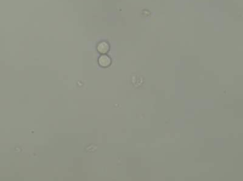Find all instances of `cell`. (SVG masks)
Here are the masks:
<instances>
[{
    "label": "cell",
    "instance_id": "cell-1",
    "mask_svg": "<svg viewBox=\"0 0 243 181\" xmlns=\"http://www.w3.org/2000/svg\"><path fill=\"white\" fill-rule=\"evenodd\" d=\"M99 63L103 67H108L111 64V59L107 55H102L99 59Z\"/></svg>",
    "mask_w": 243,
    "mask_h": 181
},
{
    "label": "cell",
    "instance_id": "cell-2",
    "mask_svg": "<svg viewBox=\"0 0 243 181\" xmlns=\"http://www.w3.org/2000/svg\"><path fill=\"white\" fill-rule=\"evenodd\" d=\"M110 49L109 45L105 42H102L97 46V50L101 53H106Z\"/></svg>",
    "mask_w": 243,
    "mask_h": 181
}]
</instances>
